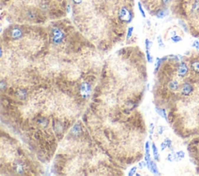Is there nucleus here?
I'll list each match as a JSON object with an SVG mask.
<instances>
[{"mask_svg": "<svg viewBox=\"0 0 199 176\" xmlns=\"http://www.w3.org/2000/svg\"><path fill=\"white\" fill-rule=\"evenodd\" d=\"M62 39H63V33L59 29L55 28L52 30V41L54 43L58 44L62 42Z\"/></svg>", "mask_w": 199, "mask_h": 176, "instance_id": "1", "label": "nucleus"}, {"mask_svg": "<svg viewBox=\"0 0 199 176\" xmlns=\"http://www.w3.org/2000/svg\"><path fill=\"white\" fill-rule=\"evenodd\" d=\"M194 91V87L192 85H190L188 82H185L181 86V92L182 95H184L185 96L190 95V94Z\"/></svg>", "mask_w": 199, "mask_h": 176, "instance_id": "2", "label": "nucleus"}, {"mask_svg": "<svg viewBox=\"0 0 199 176\" xmlns=\"http://www.w3.org/2000/svg\"><path fill=\"white\" fill-rule=\"evenodd\" d=\"M119 16H120L121 19L127 22V23H129V22L131 20L130 12H129V9H127L125 7H123V8H122L120 13H119Z\"/></svg>", "mask_w": 199, "mask_h": 176, "instance_id": "3", "label": "nucleus"}, {"mask_svg": "<svg viewBox=\"0 0 199 176\" xmlns=\"http://www.w3.org/2000/svg\"><path fill=\"white\" fill-rule=\"evenodd\" d=\"M80 91H81L82 96L83 98H86L87 96H89V95L91 92V86L86 82H84L82 84L81 87H80Z\"/></svg>", "mask_w": 199, "mask_h": 176, "instance_id": "4", "label": "nucleus"}, {"mask_svg": "<svg viewBox=\"0 0 199 176\" xmlns=\"http://www.w3.org/2000/svg\"><path fill=\"white\" fill-rule=\"evenodd\" d=\"M188 72V67L184 62H181L178 68L177 73L180 77H184Z\"/></svg>", "mask_w": 199, "mask_h": 176, "instance_id": "5", "label": "nucleus"}, {"mask_svg": "<svg viewBox=\"0 0 199 176\" xmlns=\"http://www.w3.org/2000/svg\"><path fill=\"white\" fill-rule=\"evenodd\" d=\"M147 167H148V169L149 170L150 172H152V173H154V174H156V175H159L158 168H157V166H156V165L155 164L154 161H150L149 164L147 165Z\"/></svg>", "mask_w": 199, "mask_h": 176, "instance_id": "6", "label": "nucleus"}, {"mask_svg": "<svg viewBox=\"0 0 199 176\" xmlns=\"http://www.w3.org/2000/svg\"><path fill=\"white\" fill-rule=\"evenodd\" d=\"M190 68L195 73L199 74V61H193L190 63Z\"/></svg>", "mask_w": 199, "mask_h": 176, "instance_id": "7", "label": "nucleus"}, {"mask_svg": "<svg viewBox=\"0 0 199 176\" xmlns=\"http://www.w3.org/2000/svg\"><path fill=\"white\" fill-rule=\"evenodd\" d=\"M168 86H169L170 89L172 91H177L178 88H179V85H178L177 82L175 81V80H173L171 82H170L169 84H168Z\"/></svg>", "mask_w": 199, "mask_h": 176, "instance_id": "8", "label": "nucleus"}, {"mask_svg": "<svg viewBox=\"0 0 199 176\" xmlns=\"http://www.w3.org/2000/svg\"><path fill=\"white\" fill-rule=\"evenodd\" d=\"M152 152H153V156H154L155 160H156V161H159V155L158 150H157V147H156V144H155L154 143H152Z\"/></svg>", "mask_w": 199, "mask_h": 176, "instance_id": "9", "label": "nucleus"}, {"mask_svg": "<svg viewBox=\"0 0 199 176\" xmlns=\"http://www.w3.org/2000/svg\"><path fill=\"white\" fill-rule=\"evenodd\" d=\"M22 32L21 30H19V29H14L12 32V36L14 38H19V37H21Z\"/></svg>", "mask_w": 199, "mask_h": 176, "instance_id": "10", "label": "nucleus"}, {"mask_svg": "<svg viewBox=\"0 0 199 176\" xmlns=\"http://www.w3.org/2000/svg\"><path fill=\"white\" fill-rule=\"evenodd\" d=\"M167 15V11L163 10V9H162V10L158 11V13H156V16H157L158 18H159V19H160V18L165 17Z\"/></svg>", "mask_w": 199, "mask_h": 176, "instance_id": "11", "label": "nucleus"}, {"mask_svg": "<svg viewBox=\"0 0 199 176\" xmlns=\"http://www.w3.org/2000/svg\"><path fill=\"white\" fill-rule=\"evenodd\" d=\"M156 112H157L161 116H163V118H165L167 120V114H166L165 110H162V109H158V108H156Z\"/></svg>", "mask_w": 199, "mask_h": 176, "instance_id": "12", "label": "nucleus"}, {"mask_svg": "<svg viewBox=\"0 0 199 176\" xmlns=\"http://www.w3.org/2000/svg\"><path fill=\"white\" fill-rule=\"evenodd\" d=\"M184 151L180 150V151H178V152L176 153V158H177V160H181V159L184 158Z\"/></svg>", "mask_w": 199, "mask_h": 176, "instance_id": "13", "label": "nucleus"}, {"mask_svg": "<svg viewBox=\"0 0 199 176\" xmlns=\"http://www.w3.org/2000/svg\"><path fill=\"white\" fill-rule=\"evenodd\" d=\"M171 41H173V43H177V42H180V41H182V38L180 36L174 35V36H172L171 37Z\"/></svg>", "mask_w": 199, "mask_h": 176, "instance_id": "14", "label": "nucleus"}, {"mask_svg": "<svg viewBox=\"0 0 199 176\" xmlns=\"http://www.w3.org/2000/svg\"><path fill=\"white\" fill-rule=\"evenodd\" d=\"M167 160L170 161H173L174 160H177V158H176V154H174V153L169 154L168 156H167Z\"/></svg>", "mask_w": 199, "mask_h": 176, "instance_id": "15", "label": "nucleus"}, {"mask_svg": "<svg viewBox=\"0 0 199 176\" xmlns=\"http://www.w3.org/2000/svg\"><path fill=\"white\" fill-rule=\"evenodd\" d=\"M133 30H134V27H133V26H131V27L129 28V30H128V34H127V40L130 39V37H131V35H132L133 33Z\"/></svg>", "mask_w": 199, "mask_h": 176, "instance_id": "16", "label": "nucleus"}, {"mask_svg": "<svg viewBox=\"0 0 199 176\" xmlns=\"http://www.w3.org/2000/svg\"><path fill=\"white\" fill-rule=\"evenodd\" d=\"M137 166H135V167H133L132 168H131L130 172H129V176H132L134 175H135V172H136V171H137Z\"/></svg>", "mask_w": 199, "mask_h": 176, "instance_id": "17", "label": "nucleus"}, {"mask_svg": "<svg viewBox=\"0 0 199 176\" xmlns=\"http://www.w3.org/2000/svg\"><path fill=\"white\" fill-rule=\"evenodd\" d=\"M139 11H140V13H141L142 16L144 18H146V13H145V11L143 10V9H142V4L140 3V2H139Z\"/></svg>", "mask_w": 199, "mask_h": 176, "instance_id": "18", "label": "nucleus"}, {"mask_svg": "<svg viewBox=\"0 0 199 176\" xmlns=\"http://www.w3.org/2000/svg\"><path fill=\"white\" fill-rule=\"evenodd\" d=\"M146 57H147L148 61H149V63H152V61H153V59H152V56L150 55V53L149 52V50H146Z\"/></svg>", "mask_w": 199, "mask_h": 176, "instance_id": "19", "label": "nucleus"}, {"mask_svg": "<svg viewBox=\"0 0 199 176\" xmlns=\"http://www.w3.org/2000/svg\"><path fill=\"white\" fill-rule=\"evenodd\" d=\"M146 166H147V163H146V161H140L139 163V168H141V169H142V168L146 167Z\"/></svg>", "mask_w": 199, "mask_h": 176, "instance_id": "20", "label": "nucleus"}, {"mask_svg": "<svg viewBox=\"0 0 199 176\" xmlns=\"http://www.w3.org/2000/svg\"><path fill=\"white\" fill-rule=\"evenodd\" d=\"M157 40H158L159 46V47H164V44H163V41H162V39H161L160 36H159V37H157Z\"/></svg>", "mask_w": 199, "mask_h": 176, "instance_id": "21", "label": "nucleus"}, {"mask_svg": "<svg viewBox=\"0 0 199 176\" xmlns=\"http://www.w3.org/2000/svg\"><path fill=\"white\" fill-rule=\"evenodd\" d=\"M163 130H164V127H163V126H159V127H158V133L159 135H162V134H163Z\"/></svg>", "mask_w": 199, "mask_h": 176, "instance_id": "22", "label": "nucleus"}, {"mask_svg": "<svg viewBox=\"0 0 199 176\" xmlns=\"http://www.w3.org/2000/svg\"><path fill=\"white\" fill-rule=\"evenodd\" d=\"M152 44V43L150 42L148 39H146V50H149L150 48V45Z\"/></svg>", "mask_w": 199, "mask_h": 176, "instance_id": "23", "label": "nucleus"}, {"mask_svg": "<svg viewBox=\"0 0 199 176\" xmlns=\"http://www.w3.org/2000/svg\"><path fill=\"white\" fill-rule=\"evenodd\" d=\"M149 126H150L149 133H150V137H151V135L153 133V130H154V125L152 124V123H150Z\"/></svg>", "mask_w": 199, "mask_h": 176, "instance_id": "24", "label": "nucleus"}, {"mask_svg": "<svg viewBox=\"0 0 199 176\" xmlns=\"http://www.w3.org/2000/svg\"><path fill=\"white\" fill-rule=\"evenodd\" d=\"M179 23H180V24L182 26V27L184 28V30H185L186 32H188V28H187L186 25H185V24H184V22L182 21V20H179Z\"/></svg>", "mask_w": 199, "mask_h": 176, "instance_id": "25", "label": "nucleus"}, {"mask_svg": "<svg viewBox=\"0 0 199 176\" xmlns=\"http://www.w3.org/2000/svg\"><path fill=\"white\" fill-rule=\"evenodd\" d=\"M160 147H161V150H164L165 148L167 147V144H166V142L163 141V143L160 144Z\"/></svg>", "mask_w": 199, "mask_h": 176, "instance_id": "26", "label": "nucleus"}, {"mask_svg": "<svg viewBox=\"0 0 199 176\" xmlns=\"http://www.w3.org/2000/svg\"><path fill=\"white\" fill-rule=\"evenodd\" d=\"M193 47H195V48H197V49H199V41H196L194 42L193 43Z\"/></svg>", "mask_w": 199, "mask_h": 176, "instance_id": "27", "label": "nucleus"}, {"mask_svg": "<svg viewBox=\"0 0 199 176\" xmlns=\"http://www.w3.org/2000/svg\"><path fill=\"white\" fill-rule=\"evenodd\" d=\"M162 2H163V3L164 5H167L170 2V0H162Z\"/></svg>", "mask_w": 199, "mask_h": 176, "instance_id": "28", "label": "nucleus"}, {"mask_svg": "<svg viewBox=\"0 0 199 176\" xmlns=\"http://www.w3.org/2000/svg\"><path fill=\"white\" fill-rule=\"evenodd\" d=\"M82 0H73V2H75V4H79V3H80L81 2Z\"/></svg>", "mask_w": 199, "mask_h": 176, "instance_id": "29", "label": "nucleus"}, {"mask_svg": "<svg viewBox=\"0 0 199 176\" xmlns=\"http://www.w3.org/2000/svg\"><path fill=\"white\" fill-rule=\"evenodd\" d=\"M67 12H68V13H69V12H70V6H67Z\"/></svg>", "mask_w": 199, "mask_h": 176, "instance_id": "30", "label": "nucleus"}]
</instances>
